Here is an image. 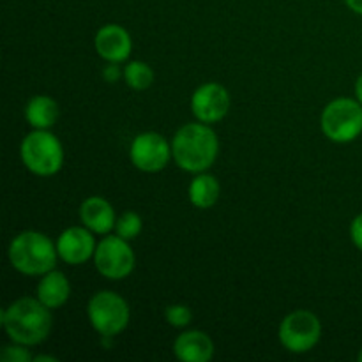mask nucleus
Listing matches in <instances>:
<instances>
[{
  "mask_svg": "<svg viewBox=\"0 0 362 362\" xmlns=\"http://www.w3.org/2000/svg\"><path fill=\"white\" fill-rule=\"evenodd\" d=\"M87 317L92 329L101 338L112 339L129 325L131 310L127 300L112 290L94 293L87 304Z\"/></svg>",
  "mask_w": 362,
  "mask_h": 362,
  "instance_id": "nucleus-5",
  "label": "nucleus"
},
{
  "mask_svg": "<svg viewBox=\"0 0 362 362\" xmlns=\"http://www.w3.org/2000/svg\"><path fill=\"white\" fill-rule=\"evenodd\" d=\"M103 76L108 83H115L120 78H124V69H120V66L117 62H108V66L103 69Z\"/></svg>",
  "mask_w": 362,
  "mask_h": 362,
  "instance_id": "nucleus-23",
  "label": "nucleus"
},
{
  "mask_svg": "<svg viewBox=\"0 0 362 362\" xmlns=\"http://www.w3.org/2000/svg\"><path fill=\"white\" fill-rule=\"evenodd\" d=\"M279 343L292 354H306L318 345L322 338L320 318L308 310L292 311L283 318L278 331Z\"/></svg>",
  "mask_w": 362,
  "mask_h": 362,
  "instance_id": "nucleus-7",
  "label": "nucleus"
},
{
  "mask_svg": "<svg viewBox=\"0 0 362 362\" xmlns=\"http://www.w3.org/2000/svg\"><path fill=\"white\" fill-rule=\"evenodd\" d=\"M165 318L172 327L184 329L193 322V311L186 304H172V306H166Z\"/></svg>",
  "mask_w": 362,
  "mask_h": 362,
  "instance_id": "nucleus-20",
  "label": "nucleus"
},
{
  "mask_svg": "<svg viewBox=\"0 0 362 362\" xmlns=\"http://www.w3.org/2000/svg\"><path fill=\"white\" fill-rule=\"evenodd\" d=\"M141 228H144V223H141L140 214H136V212L127 211L117 218L115 233L119 237H122V239L126 240L136 239V237L140 235Z\"/></svg>",
  "mask_w": 362,
  "mask_h": 362,
  "instance_id": "nucleus-19",
  "label": "nucleus"
},
{
  "mask_svg": "<svg viewBox=\"0 0 362 362\" xmlns=\"http://www.w3.org/2000/svg\"><path fill=\"white\" fill-rule=\"evenodd\" d=\"M95 233L90 232L87 226H71L66 228L57 239V253L59 258L67 265H81L94 258Z\"/></svg>",
  "mask_w": 362,
  "mask_h": 362,
  "instance_id": "nucleus-11",
  "label": "nucleus"
},
{
  "mask_svg": "<svg viewBox=\"0 0 362 362\" xmlns=\"http://www.w3.org/2000/svg\"><path fill=\"white\" fill-rule=\"evenodd\" d=\"M356 99L362 105V73L359 74V78H357L356 81Z\"/></svg>",
  "mask_w": 362,
  "mask_h": 362,
  "instance_id": "nucleus-25",
  "label": "nucleus"
},
{
  "mask_svg": "<svg viewBox=\"0 0 362 362\" xmlns=\"http://www.w3.org/2000/svg\"><path fill=\"white\" fill-rule=\"evenodd\" d=\"M230 110V92L216 81L200 85L191 95V112L198 122H221Z\"/></svg>",
  "mask_w": 362,
  "mask_h": 362,
  "instance_id": "nucleus-10",
  "label": "nucleus"
},
{
  "mask_svg": "<svg viewBox=\"0 0 362 362\" xmlns=\"http://www.w3.org/2000/svg\"><path fill=\"white\" fill-rule=\"evenodd\" d=\"M94 265L99 274L112 281H120L126 279L136 265V257H134L133 247L129 246V240L115 235H103L98 243L94 253Z\"/></svg>",
  "mask_w": 362,
  "mask_h": 362,
  "instance_id": "nucleus-8",
  "label": "nucleus"
},
{
  "mask_svg": "<svg viewBox=\"0 0 362 362\" xmlns=\"http://www.w3.org/2000/svg\"><path fill=\"white\" fill-rule=\"evenodd\" d=\"M221 194V186L219 180L211 173H197L193 180H191L189 187H187V197L193 207L207 211V209L214 207Z\"/></svg>",
  "mask_w": 362,
  "mask_h": 362,
  "instance_id": "nucleus-17",
  "label": "nucleus"
},
{
  "mask_svg": "<svg viewBox=\"0 0 362 362\" xmlns=\"http://www.w3.org/2000/svg\"><path fill=\"white\" fill-rule=\"evenodd\" d=\"M173 354L182 362H209L214 357V341L204 331H184L173 343Z\"/></svg>",
  "mask_w": 362,
  "mask_h": 362,
  "instance_id": "nucleus-14",
  "label": "nucleus"
},
{
  "mask_svg": "<svg viewBox=\"0 0 362 362\" xmlns=\"http://www.w3.org/2000/svg\"><path fill=\"white\" fill-rule=\"evenodd\" d=\"M42 361H48V362H57L55 357H49V356H35L34 362H42Z\"/></svg>",
  "mask_w": 362,
  "mask_h": 362,
  "instance_id": "nucleus-26",
  "label": "nucleus"
},
{
  "mask_svg": "<svg viewBox=\"0 0 362 362\" xmlns=\"http://www.w3.org/2000/svg\"><path fill=\"white\" fill-rule=\"evenodd\" d=\"M9 262L14 271L25 276H42L57 267V243L37 230L20 232L9 244Z\"/></svg>",
  "mask_w": 362,
  "mask_h": 362,
  "instance_id": "nucleus-3",
  "label": "nucleus"
},
{
  "mask_svg": "<svg viewBox=\"0 0 362 362\" xmlns=\"http://www.w3.org/2000/svg\"><path fill=\"white\" fill-rule=\"evenodd\" d=\"M173 161L187 173L207 172L216 163L219 154L218 134L211 124H184L172 140Z\"/></svg>",
  "mask_w": 362,
  "mask_h": 362,
  "instance_id": "nucleus-2",
  "label": "nucleus"
},
{
  "mask_svg": "<svg viewBox=\"0 0 362 362\" xmlns=\"http://www.w3.org/2000/svg\"><path fill=\"white\" fill-rule=\"evenodd\" d=\"M35 297L49 310H59L71 297L69 279L62 271H57V269L46 272L39 279Z\"/></svg>",
  "mask_w": 362,
  "mask_h": 362,
  "instance_id": "nucleus-15",
  "label": "nucleus"
},
{
  "mask_svg": "<svg viewBox=\"0 0 362 362\" xmlns=\"http://www.w3.org/2000/svg\"><path fill=\"white\" fill-rule=\"evenodd\" d=\"M59 105L46 94L34 95L25 106V119L32 129H49L59 120Z\"/></svg>",
  "mask_w": 362,
  "mask_h": 362,
  "instance_id": "nucleus-16",
  "label": "nucleus"
},
{
  "mask_svg": "<svg viewBox=\"0 0 362 362\" xmlns=\"http://www.w3.org/2000/svg\"><path fill=\"white\" fill-rule=\"evenodd\" d=\"M325 138L334 144H350L362 133V105L357 99L338 98L329 103L320 117Z\"/></svg>",
  "mask_w": 362,
  "mask_h": 362,
  "instance_id": "nucleus-6",
  "label": "nucleus"
},
{
  "mask_svg": "<svg viewBox=\"0 0 362 362\" xmlns=\"http://www.w3.org/2000/svg\"><path fill=\"white\" fill-rule=\"evenodd\" d=\"M345 4L350 11H354V13L362 16V0H345Z\"/></svg>",
  "mask_w": 362,
  "mask_h": 362,
  "instance_id": "nucleus-24",
  "label": "nucleus"
},
{
  "mask_svg": "<svg viewBox=\"0 0 362 362\" xmlns=\"http://www.w3.org/2000/svg\"><path fill=\"white\" fill-rule=\"evenodd\" d=\"M80 221L95 235H108L115 230L117 216L108 200L90 197L80 205Z\"/></svg>",
  "mask_w": 362,
  "mask_h": 362,
  "instance_id": "nucleus-13",
  "label": "nucleus"
},
{
  "mask_svg": "<svg viewBox=\"0 0 362 362\" xmlns=\"http://www.w3.org/2000/svg\"><path fill=\"white\" fill-rule=\"evenodd\" d=\"M129 159L140 172L158 173L173 159L172 144L156 131H145L134 136L129 147Z\"/></svg>",
  "mask_w": 362,
  "mask_h": 362,
  "instance_id": "nucleus-9",
  "label": "nucleus"
},
{
  "mask_svg": "<svg viewBox=\"0 0 362 362\" xmlns=\"http://www.w3.org/2000/svg\"><path fill=\"white\" fill-rule=\"evenodd\" d=\"M124 81L133 90H147L154 83V71L147 62L141 60H131L124 67Z\"/></svg>",
  "mask_w": 362,
  "mask_h": 362,
  "instance_id": "nucleus-18",
  "label": "nucleus"
},
{
  "mask_svg": "<svg viewBox=\"0 0 362 362\" xmlns=\"http://www.w3.org/2000/svg\"><path fill=\"white\" fill-rule=\"evenodd\" d=\"M20 158L30 173L52 177L62 168L64 147L49 129H34L21 140Z\"/></svg>",
  "mask_w": 362,
  "mask_h": 362,
  "instance_id": "nucleus-4",
  "label": "nucleus"
},
{
  "mask_svg": "<svg viewBox=\"0 0 362 362\" xmlns=\"http://www.w3.org/2000/svg\"><path fill=\"white\" fill-rule=\"evenodd\" d=\"M357 361H359V362H362V349L359 350V356H357Z\"/></svg>",
  "mask_w": 362,
  "mask_h": 362,
  "instance_id": "nucleus-27",
  "label": "nucleus"
},
{
  "mask_svg": "<svg viewBox=\"0 0 362 362\" xmlns=\"http://www.w3.org/2000/svg\"><path fill=\"white\" fill-rule=\"evenodd\" d=\"M2 327L13 343L25 346L41 345L53 327L52 310L37 297H21L2 311Z\"/></svg>",
  "mask_w": 362,
  "mask_h": 362,
  "instance_id": "nucleus-1",
  "label": "nucleus"
},
{
  "mask_svg": "<svg viewBox=\"0 0 362 362\" xmlns=\"http://www.w3.org/2000/svg\"><path fill=\"white\" fill-rule=\"evenodd\" d=\"M0 359L4 362H34V356L30 354L28 346L20 345V343H13V345L4 346Z\"/></svg>",
  "mask_w": 362,
  "mask_h": 362,
  "instance_id": "nucleus-21",
  "label": "nucleus"
},
{
  "mask_svg": "<svg viewBox=\"0 0 362 362\" xmlns=\"http://www.w3.org/2000/svg\"><path fill=\"white\" fill-rule=\"evenodd\" d=\"M94 48L106 62L122 64L133 52V41L126 28L117 23H108L99 28L95 34Z\"/></svg>",
  "mask_w": 362,
  "mask_h": 362,
  "instance_id": "nucleus-12",
  "label": "nucleus"
},
{
  "mask_svg": "<svg viewBox=\"0 0 362 362\" xmlns=\"http://www.w3.org/2000/svg\"><path fill=\"white\" fill-rule=\"evenodd\" d=\"M350 239H352L354 246L362 253V214L356 216L350 225Z\"/></svg>",
  "mask_w": 362,
  "mask_h": 362,
  "instance_id": "nucleus-22",
  "label": "nucleus"
}]
</instances>
